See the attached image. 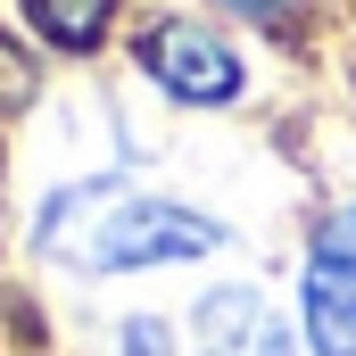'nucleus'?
<instances>
[{
    "label": "nucleus",
    "instance_id": "423d86ee",
    "mask_svg": "<svg viewBox=\"0 0 356 356\" xmlns=\"http://www.w3.org/2000/svg\"><path fill=\"white\" fill-rule=\"evenodd\" d=\"M224 8H241V17H282V8H298V0H224Z\"/></svg>",
    "mask_w": 356,
    "mask_h": 356
},
{
    "label": "nucleus",
    "instance_id": "7ed1b4c3",
    "mask_svg": "<svg viewBox=\"0 0 356 356\" xmlns=\"http://www.w3.org/2000/svg\"><path fill=\"white\" fill-rule=\"evenodd\" d=\"M298 323L315 356H356V199L332 207L307 241V273H298Z\"/></svg>",
    "mask_w": 356,
    "mask_h": 356
},
{
    "label": "nucleus",
    "instance_id": "20e7f679",
    "mask_svg": "<svg viewBox=\"0 0 356 356\" xmlns=\"http://www.w3.org/2000/svg\"><path fill=\"white\" fill-rule=\"evenodd\" d=\"M25 17H33V33H42L50 50L83 58V50H99V42H108L116 0H25Z\"/></svg>",
    "mask_w": 356,
    "mask_h": 356
},
{
    "label": "nucleus",
    "instance_id": "f03ea898",
    "mask_svg": "<svg viewBox=\"0 0 356 356\" xmlns=\"http://www.w3.org/2000/svg\"><path fill=\"white\" fill-rule=\"evenodd\" d=\"M133 58H141V75L166 91V99H182V108H232V99L249 91L241 50H232L216 25H199V17H149L141 42H133Z\"/></svg>",
    "mask_w": 356,
    "mask_h": 356
},
{
    "label": "nucleus",
    "instance_id": "f257e3e1",
    "mask_svg": "<svg viewBox=\"0 0 356 356\" xmlns=\"http://www.w3.org/2000/svg\"><path fill=\"white\" fill-rule=\"evenodd\" d=\"M224 224L182 207V199H149V191H91V232L67 241V257L83 273H158V266H191L216 257Z\"/></svg>",
    "mask_w": 356,
    "mask_h": 356
},
{
    "label": "nucleus",
    "instance_id": "39448f33",
    "mask_svg": "<svg viewBox=\"0 0 356 356\" xmlns=\"http://www.w3.org/2000/svg\"><path fill=\"white\" fill-rule=\"evenodd\" d=\"M124 356H166V323L133 315V323H124Z\"/></svg>",
    "mask_w": 356,
    "mask_h": 356
}]
</instances>
